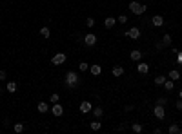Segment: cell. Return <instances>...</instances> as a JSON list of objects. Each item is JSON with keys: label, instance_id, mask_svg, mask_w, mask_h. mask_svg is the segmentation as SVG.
Segmentation results:
<instances>
[{"label": "cell", "instance_id": "5b68a950", "mask_svg": "<svg viewBox=\"0 0 182 134\" xmlns=\"http://www.w3.org/2000/svg\"><path fill=\"white\" fill-rule=\"evenodd\" d=\"M153 114H155V118H159V120H164V116H166L164 105H155L153 107Z\"/></svg>", "mask_w": 182, "mask_h": 134}, {"label": "cell", "instance_id": "8992f818", "mask_svg": "<svg viewBox=\"0 0 182 134\" xmlns=\"http://www.w3.org/2000/svg\"><path fill=\"white\" fill-rule=\"evenodd\" d=\"M127 38H133V40H137V38H140V29L139 27H131L129 31H126L124 33Z\"/></svg>", "mask_w": 182, "mask_h": 134}, {"label": "cell", "instance_id": "d4e9b609", "mask_svg": "<svg viewBox=\"0 0 182 134\" xmlns=\"http://www.w3.org/2000/svg\"><path fill=\"white\" fill-rule=\"evenodd\" d=\"M164 82H166V76H162V74L155 78V83H157V85H164Z\"/></svg>", "mask_w": 182, "mask_h": 134}, {"label": "cell", "instance_id": "5bb4252c", "mask_svg": "<svg viewBox=\"0 0 182 134\" xmlns=\"http://www.w3.org/2000/svg\"><path fill=\"white\" fill-rule=\"evenodd\" d=\"M137 71L140 74H146V73H149V65H147V63H139V65H137Z\"/></svg>", "mask_w": 182, "mask_h": 134}, {"label": "cell", "instance_id": "52a82bcc", "mask_svg": "<svg viewBox=\"0 0 182 134\" xmlns=\"http://www.w3.org/2000/svg\"><path fill=\"white\" fill-rule=\"evenodd\" d=\"M51 112L53 114H55V116H62V114H64V107L60 105V103H53V107H51Z\"/></svg>", "mask_w": 182, "mask_h": 134}, {"label": "cell", "instance_id": "4316f807", "mask_svg": "<svg viewBox=\"0 0 182 134\" xmlns=\"http://www.w3.org/2000/svg\"><path fill=\"white\" fill-rule=\"evenodd\" d=\"M15 132H18V134H20V132H24V125H22V123H15Z\"/></svg>", "mask_w": 182, "mask_h": 134}, {"label": "cell", "instance_id": "d6986e66", "mask_svg": "<svg viewBox=\"0 0 182 134\" xmlns=\"http://www.w3.org/2000/svg\"><path fill=\"white\" fill-rule=\"evenodd\" d=\"M168 132H169V134H180V132H182V129H180L179 125H169Z\"/></svg>", "mask_w": 182, "mask_h": 134}, {"label": "cell", "instance_id": "7a4b0ae2", "mask_svg": "<svg viewBox=\"0 0 182 134\" xmlns=\"http://www.w3.org/2000/svg\"><path fill=\"white\" fill-rule=\"evenodd\" d=\"M129 11L133 15H144L147 11V6H144V4H139V2H129Z\"/></svg>", "mask_w": 182, "mask_h": 134}, {"label": "cell", "instance_id": "f1b7e54d", "mask_svg": "<svg viewBox=\"0 0 182 134\" xmlns=\"http://www.w3.org/2000/svg\"><path fill=\"white\" fill-rule=\"evenodd\" d=\"M58 98H60V96H58L57 92H53V94H51V98H49V100H51V103H57V102H58Z\"/></svg>", "mask_w": 182, "mask_h": 134}, {"label": "cell", "instance_id": "603a6c76", "mask_svg": "<svg viewBox=\"0 0 182 134\" xmlns=\"http://www.w3.org/2000/svg\"><path fill=\"white\" fill-rule=\"evenodd\" d=\"M40 34H42L44 38H49V36H51V31H49V27H42L40 29Z\"/></svg>", "mask_w": 182, "mask_h": 134}, {"label": "cell", "instance_id": "ffe728a7", "mask_svg": "<svg viewBox=\"0 0 182 134\" xmlns=\"http://www.w3.org/2000/svg\"><path fill=\"white\" fill-rule=\"evenodd\" d=\"M102 114H104V109L102 107H93V116L95 118H100Z\"/></svg>", "mask_w": 182, "mask_h": 134}, {"label": "cell", "instance_id": "2e32d148", "mask_svg": "<svg viewBox=\"0 0 182 134\" xmlns=\"http://www.w3.org/2000/svg\"><path fill=\"white\" fill-rule=\"evenodd\" d=\"M160 42H162V46H164V47H168V46H171V42H173V38H171V34H164Z\"/></svg>", "mask_w": 182, "mask_h": 134}, {"label": "cell", "instance_id": "836d02e7", "mask_svg": "<svg viewBox=\"0 0 182 134\" xmlns=\"http://www.w3.org/2000/svg\"><path fill=\"white\" fill-rule=\"evenodd\" d=\"M6 76H7L6 71H0V80H6Z\"/></svg>", "mask_w": 182, "mask_h": 134}, {"label": "cell", "instance_id": "7c38bea8", "mask_svg": "<svg viewBox=\"0 0 182 134\" xmlns=\"http://www.w3.org/2000/svg\"><path fill=\"white\" fill-rule=\"evenodd\" d=\"M111 73H113V76H115V78H120L122 74H124V67H122V65H115Z\"/></svg>", "mask_w": 182, "mask_h": 134}, {"label": "cell", "instance_id": "e575fe53", "mask_svg": "<svg viewBox=\"0 0 182 134\" xmlns=\"http://www.w3.org/2000/svg\"><path fill=\"white\" fill-rule=\"evenodd\" d=\"M124 109H126V111H127V112H129V111H133V109H135V107H133V105H126Z\"/></svg>", "mask_w": 182, "mask_h": 134}, {"label": "cell", "instance_id": "f546056e", "mask_svg": "<svg viewBox=\"0 0 182 134\" xmlns=\"http://www.w3.org/2000/svg\"><path fill=\"white\" fill-rule=\"evenodd\" d=\"M117 22H120V24H126V22H127V17H126V15H120V17L117 18Z\"/></svg>", "mask_w": 182, "mask_h": 134}, {"label": "cell", "instance_id": "484cf974", "mask_svg": "<svg viewBox=\"0 0 182 134\" xmlns=\"http://www.w3.org/2000/svg\"><path fill=\"white\" fill-rule=\"evenodd\" d=\"M100 121H91V131H100Z\"/></svg>", "mask_w": 182, "mask_h": 134}, {"label": "cell", "instance_id": "ac0fdd59", "mask_svg": "<svg viewBox=\"0 0 182 134\" xmlns=\"http://www.w3.org/2000/svg\"><path fill=\"white\" fill-rule=\"evenodd\" d=\"M37 109H38V112H42V114L49 111V107H47V103H46V102H40V103L37 105Z\"/></svg>", "mask_w": 182, "mask_h": 134}, {"label": "cell", "instance_id": "8fae6325", "mask_svg": "<svg viewBox=\"0 0 182 134\" xmlns=\"http://www.w3.org/2000/svg\"><path fill=\"white\" fill-rule=\"evenodd\" d=\"M168 78H169V80H173V82L180 80V73H179V69H171V71L168 73Z\"/></svg>", "mask_w": 182, "mask_h": 134}, {"label": "cell", "instance_id": "4fadbf2b", "mask_svg": "<svg viewBox=\"0 0 182 134\" xmlns=\"http://www.w3.org/2000/svg\"><path fill=\"white\" fill-rule=\"evenodd\" d=\"M115 24H117V18H113V17H107L106 20H104V26H106V29L115 27Z\"/></svg>", "mask_w": 182, "mask_h": 134}, {"label": "cell", "instance_id": "1f68e13d", "mask_svg": "<svg viewBox=\"0 0 182 134\" xmlns=\"http://www.w3.org/2000/svg\"><path fill=\"white\" fill-rule=\"evenodd\" d=\"M177 63H182V53H177Z\"/></svg>", "mask_w": 182, "mask_h": 134}, {"label": "cell", "instance_id": "277c9868", "mask_svg": "<svg viewBox=\"0 0 182 134\" xmlns=\"http://www.w3.org/2000/svg\"><path fill=\"white\" fill-rule=\"evenodd\" d=\"M86 44L87 47H93L97 44V34H93V33H87V34H84V40H82Z\"/></svg>", "mask_w": 182, "mask_h": 134}, {"label": "cell", "instance_id": "3957f363", "mask_svg": "<svg viewBox=\"0 0 182 134\" xmlns=\"http://www.w3.org/2000/svg\"><path fill=\"white\" fill-rule=\"evenodd\" d=\"M66 60H67V54L66 53H57L55 56L51 58V63H53V65H62Z\"/></svg>", "mask_w": 182, "mask_h": 134}, {"label": "cell", "instance_id": "ba28073f", "mask_svg": "<svg viewBox=\"0 0 182 134\" xmlns=\"http://www.w3.org/2000/svg\"><path fill=\"white\" fill-rule=\"evenodd\" d=\"M151 22H153L155 27H162V26H164V17H160V15H155V17L151 18Z\"/></svg>", "mask_w": 182, "mask_h": 134}, {"label": "cell", "instance_id": "cb8c5ba5", "mask_svg": "<svg viewBox=\"0 0 182 134\" xmlns=\"http://www.w3.org/2000/svg\"><path fill=\"white\" fill-rule=\"evenodd\" d=\"M78 69L84 73V71H87V69H89V63H87V62H80V63H78Z\"/></svg>", "mask_w": 182, "mask_h": 134}, {"label": "cell", "instance_id": "e0dca14e", "mask_svg": "<svg viewBox=\"0 0 182 134\" xmlns=\"http://www.w3.org/2000/svg\"><path fill=\"white\" fill-rule=\"evenodd\" d=\"M17 89H18L17 82H7V85H6V91L7 92H17Z\"/></svg>", "mask_w": 182, "mask_h": 134}, {"label": "cell", "instance_id": "4dcf8cb0", "mask_svg": "<svg viewBox=\"0 0 182 134\" xmlns=\"http://www.w3.org/2000/svg\"><path fill=\"white\" fill-rule=\"evenodd\" d=\"M86 26H87V27H93V26H95V18H87V20H86Z\"/></svg>", "mask_w": 182, "mask_h": 134}, {"label": "cell", "instance_id": "d590c367", "mask_svg": "<svg viewBox=\"0 0 182 134\" xmlns=\"http://www.w3.org/2000/svg\"><path fill=\"white\" fill-rule=\"evenodd\" d=\"M179 98H180V100H182V91H180V92H179Z\"/></svg>", "mask_w": 182, "mask_h": 134}, {"label": "cell", "instance_id": "9a60e30c", "mask_svg": "<svg viewBox=\"0 0 182 134\" xmlns=\"http://www.w3.org/2000/svg\"><path fill=\"white\" fill-rule=\"evenodd\" d=\"M89 69H91V74H93V76H98V74L102 73V67L98 65V63H93V65H91Z\"/></svg>", "mask_w": 182, "mask_h": 134}, {"label": "cell", "instance_id": "44dd1931", "mask_svg": "<svg viewBox=\"0 0 182 134\" xmlns=\"http://www.w3.org/2000/svg\"><path fill=\"white\" fill-rule=\"evenodd\" d=\"M173 87H175L173 80H168V78H166V82H164V89H166V91H173Z\"/></svg>", "mask_w": 182, "mask_h": 134}, {"label": "cell", "instance_id": "30bf717a", "mask_svg": "<svg viewBox=\"0 0 182 134\" xmlns=\"http://www.w3.org/2000/svg\"><path fill=\"white\" fill-rule=\"evenodd\" d=\"M93 111V105H91V102H82L80 103V112H91Z\"/></svg>", "mask_w": 182, "mask_h": 134}, {"label": "cell", "instance_id": "7402d4cb", "mask_svg": "<svg viewBox=\"0 0 182 134\" xmlns=\"http://www.w3.org/2000/svg\"><path fill=\"white\" fill-rule=\"evenodd\" d=\"M131 131H133V132H137V134H140L142 131H144V127H142L140 123H133V125H131Z\"/></svg>", "mask_w": 182, "mask_h": 134}, {"label": "cell", "instance_id": "d6a6232c", "mask_svg": "<svg viewBox=\"0 0 182 134\" xmlns=\"http://www.w3.org/2000/svg\"><path fill=\"white\" fill-rule=\"evenodd\" d=\"M177 109H179V111H182V100H180V98L177 100Z\"/></svg>", "mask_w": 182, "mask_h": 134}, {"label": "cell", "instance_id": "6da1fadb", "mask_svg": "<svg viewBox=\"0 0 182 134\" xmlns=\"http://www.w3.org/2000/svg\"><path fill=\"white\" fill-rule=\"evenodd\" d=\"M64 83H66L67 89H75L78 83H80V78H78V74L75 71H67L66 78H64Z\"/></svg>", "mask_w": 182, "mask_h": 134}, {"label": "cell", "instance_id": "83f0119b", "mask_svg": "<svg viewBox=\"0 0 182 134\" xmlns=\"http://www.w3.org/2000/svg\"><path fill=\"white\" fill-rule=\"evenodd\" d=\"M166 103H168V98H164V96L157 98V105H166Z\"/></svg>", "mask_w": 182, "mask_h": 134}, {"label": "cell", "instance_id": "9c48e42d", "mask_svg": "<svg viewBox=\"0 0 182 134\" xmlns=\"http://www.w3.org/2000/svg\"><path fill=\"white\" fill-rule=\"evenodd\" d=\"M129 58L133 62H140V58H142V51H139V49H133V51L129 53Z\"/></svg>", "mask_w": 182, "mask_h": 134}]
</instances>
